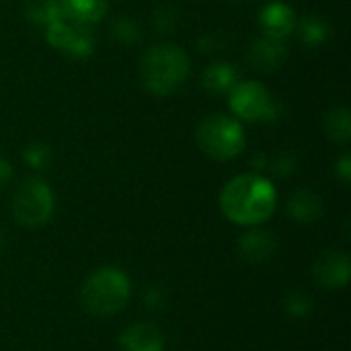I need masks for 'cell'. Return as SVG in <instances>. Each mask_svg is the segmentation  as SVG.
<instances>
[{
  "instance_id": "obj_11",
  "label": "cell",
  "mask_w": 351,
  "mask_h": 351,
  "mask_svg": "<svg viewBox=\"0 0 351 351\" xmlns=\"http://www.w3.org/2000/svg\"><path fill=\"white\" fill-rule=\"evenodd\" d=\"M278 247V241L274 232L263 228H253L245 232L239 241V253L249 263H263L274 257Z\"/></svg>"
},
{
  "instance_id": "obj_7",
  "label": "cell",
  "mask_w": 351,
  "mask_h": 351,
  "mask_svg": "<svg viewBox=\"0 0 351 351\" xmlns=\"http://www.w3.org/2000/svg\"><path fill=\"white\" fill-rule=\"evenodd\" d=\"M45 39L51 47L72 58H86L95 49V37L88 25L78 23L64 12L45 27Z\"/></svg>"
},
{
  "instance_id": "obj_5",
  "label": "cell",
  "mask_w": 351,
  "mask_h": 351,
  "mask_svg": "<svg viewBox=\"0 0 351 351\" xmlns=\"http://www.w3.org/2000/svg\"><path fill=\"white\" fill-rule=\"evenodd\" d=\"M53 193L43 179L31 177L16 189L12 197V216L25 228H39L53 214Z\"/></svg>"
},
{
  "instance_id": "obj_14",
  "label": "cell",
  "mask_w": 351,
  "mask_h": 351,
  "mask_svg": "<svg viewBox=\"0 0 351 351\" xmlns=\"http://www.w3.org/2000/svg\"><path fill=\"white\" fill-rule=\"evenodd\" d=\"M202 84L210 95H226L239 84V70L228 62H216L202 74Z\"/></svg>"
},
{
  "instance_id": "obj_2",
  "label": "cell",
  "mask_w": 351,
  "mask_h": 351,
  "mask_svg": "<svg viewBox=\"0 0 351 351\" xmlns=\"http://www.w3.org/2000/svg\"><path fill=\"white\" fill-rule=\"evenodd\" d=\"M189 74L187 53L173 43H158L150 47L140 66V76L144 86L158 97L175 93Z\"/></svg>"
},
{
  "instance_id": "obj_24",
  "label": "cell",
  "mask_w": 351,
  "mask_h": 351,
  "mask_svg": "<svg viewBox=\"0 0 351 351\" xmlns=\"http://www.w3.org/2000/svg\"><path fill=\"white\" fill-rule=\"evenodd\" d=\"M335 175L343 181V183H350L351 181V156L350 154H343L337 165H335Z\"/></svg>"
},
{
  "instance_id": "obj_25",
  "label": "cell",
  "mask_w": 351,
  "mask_h": 351,
  "mask_svg": "<svg viewBox=\"0 0 351 351\" xmlns=\"http://www.w3.org/2000/svg\"><path fill=\"white\" fill-rule=\"evenodd\" d=\"M10 177H12V169H10V165H8L4 158H0V189L10 181Z\"/></svg>"
},
{
  "instance_id": "obj_26",
  "label": "cell",
  "mask_w": 351,
  "mask_h": 351,
  "mask_svg": "<svg viewBox=\"0 0 351 351\" xmlns=\"http://www.w3.org/2000/svg\"><path fill=\"white\" fill-rule=\"evenodd\" d=\"M0 247H2V232H0Z\"/></svg>"
},
{
  "instance_id": "obj_4",
  "label": "cell",
  "mask_w": 351,
  "mask_h": 351,
  "mask_svg": "<svg viewBox=\"0 0 351 351\" xmlns=\"http://www.w3.org/2000/svg\"><path fill=\"white\" fill-rule=\"evenodd\" d=\"M197 144L214 160H230L245 148L243 125L228 115L212 113L197 125Z\"/></svg>"
},
{
  "instance_id": "obj_16",
  "label": "cell",
  "mask_w": 351,
  "mask_h": 351,
  "mask_svg": "<svg viewBox=\"0 0 351 351\" xmlns=\"http://www.w3.org/2000/svg\"><path fill=\"white\" fill-rule=\"evenodd\" d=\"M325 132L327 136L337 142V144H348L351 138V115L350 109L346 107H337L331 109L325 115Z\"/></svg>"
},
{
  "instance_id": "obj_22",
  "label": "cell",
  "mask_w": 351,
  "mask_h": 351,
  "mask_svg": "<svg viewBox=\"0 0 351 351\" xmlns=\"http://www.w3.org/2000/svg\"><path fill=\"white\" fill-rule=\"evenodd\" d=\"M144 304L148 311H162L165 304H167V294L162 292V288L158 286H150L146 292H144Z\"/></svg>"
},
{
  "instance_id": "obj_17",
  "label": "cell",
  "mask_w": 351,
  "mask_h": 351,
  "mask_svg": "<svg viewBox=\"0 0 351 351\" xmlns=\"http://www.w3.org/2000/svg\"><path fill=\"white\" fill-rule=\"evenodd\" d=\"M27 19L35 25H49L62 14V4L60 0H29L27 2Z\"/></svg>"
},
{
  "instance_id": "obj_8",
  "label": "cell",
  "mask_w": 351,
  "mask_h": 351,
  "mask_svg": "<svg viewBox=\"0 0 351 351\" xmlns=\"http://www.w3.org/2000/svg\"><path fill=\"white\" fill-rule=\"evenodd\" d=\"M313 280L325 290L346 288L351 280L350 255L337 249L323 251L313 263Z\"/></svg>"
},
{
  "instance_id": "obj_9",
  "label": "cell",
  "mask_w": 351,
  "mask_h": 351,
  "mask_svg": "<svg viewBox=\"0 0 351 351\" xmlns=\"http://www.w3.org/2000/svg\"><path fill=\"white\" fill-rule=\"evenodd\" d=\"M247 58H249V62L253 64L255 70L274 72L288 60V47L284 45V39L263 33L261 37H257L253 41Z\"/></svg>"
},
{
  "instance_id": "obj_19",
  "label": "cell",
  "mask_w": 351,
  "mask_h": 351,
  "mask_svg": "<svg viewBox=\"0 0 351 351\" xmlns=\"http://www.w3.org/2000/svg\"><path fill=\"white\" fill-rule=\"evenodd\" d=\"M284 311H286V315L292 317V319H306V317L313 313V300H311L308 294L294 290V292H290V294L286 296V300H284Z\"/></svg>"
},
{
  "instance_id": "obj_1",
  "label": "cell",
  "mask_w": 351,
  "mask_h": 351,
  "mask_svg": "<svg viewBox=\"0 0 351 351\" xmlns=\"http://www.w3.org/2000/svg\"><path fill=\"white\" fill-rule=\"evenodd\" d=\"M278 206V193L269 179L261 175H239L230 179L220 193V210L239 226H255L271 218Z\"/></svg>"
},
{
  "instance_id": "obj_21",
  "label": "cell",
  "mask_w": 351,
  "mask_h": 351,
  "mask_svg": "<svg viewBox=\"0 0 351 351\" xmlns=\"http://www.w3.org/2000/svg\"><path fill=\"white\" fill-rule=\"evenodd\" d=\"M113 35L115 39H119L121 43H136L140 39V29L136 27L134 21L130 19H119L113 25Z\"/></svg>"
},
{
  "instance_id": "obj_18",
  "label": "cell",
  "mask_w": 351,
  "mask_h": 351,
  "mask_svg": "<svg viewBox=\"0 0 351 351\" xmlns=\"http://www.w3.org/2000/svg\"><path fill=\"white\" fill-rule=\"evenodd\" d=\"M296 27H298L300 39H302L306 45H321V43H325V39L329 37L327 25H325L321 19H317V16H306V19H302V23L296 25Z\"/></svg>"
},
{
  "instance_id": "obj_12",
  "label": "cell",
  "mask_w": 351,
  "mask_h": 351,
  "mask_svg": "<svg viewBox=\"0 0 351 351\" xmlns=\"http://www.w3.org/2000/svg\"><path fill=\"white\" fill-rule=\"evenodd\" d=\"M259 21H261V27L265 31V35H271V37H288L294 29H296V14L294 10L280 2V0H274L269 4L263 6L261 14H259Z\"/></svg>"
},
{
  "instance_id": "obj_20",
  "label": "cell",
  "mask_w": 351,
  "mask_h": 351,
  "mask_svg": "<svg viewBox=\"0 0 351 351\" xmlns=\"http://www.w3.org/2000/svg\"><path fill=\"white\" fill-rule=\"evenodd\" d=\"M23 156H25L27 165L33 167V169H45V167L51 162V150H49L47 144H41V142L29 144V146L25 148Z\"/></svg>"
},
{
  "instance_id": "obj_15",
  "label": "cell",
  "mask_w": 351,
  "mask_h": 351,
  "mask_svg": "<svg viewBox=\"0 0 351 351\" xmlns=\"http://www.w3.org/2000/svg\"><path fill=\"white\" fill-rule=\"evenodd\" d=\"M62 12L78 23L93 25L101 21L107 12L109 0H60Z\"/></svg>"
},
{
  "instance_id": "obj_23",
  "label": "cell",
  "mask_w": 351,
  "mask_h": 351,
  "mask_svg": "<svg viewBox=\"0 0 351 351\" xmlns=\"http://www.w3.org/2000/svg\"><path fill=\"white\" fill-rule=\"evenodd\" d=\"M267 167H269L276 175L284 177V175H290V173H292V169H294V160H292V158H288V156H280V158H276L274 162H271V160H267Z\"/></svg>"
},
{
  "instance_id": "obj_6",
  "label": "cell",
  "mask_w": 351,
  "mask_h": 351,
  "mask_svg": "<svg viewBox=\"0 0 351 351\" xmlns=\"http://www.w3.org/2000/svg\"><path fill=\"white\" fill-rule=\"evenodd\" d=\"M230 109L245 121H276L280 117V105L271 99V93L255 80L239 82L230 90Z\"/></svg>"
},
{
  "instance_id": "obj_10",
  "label": "cell",
  "mask_w": 351,
  "mask_h": 351,
  "mask_svg": "<svg viewBox=\"0 0 351 351\" xmlns=\"http://www.w3.org/2000/svg\"><path fill=\"white\" fill-rule=\"evenodd\" d=\"M121 351H165V335L154 323H134L119 335Z\"/></svg>"
},
{
  "instance_id": "obj_3",
  "label": "cell",
  "mask_w": 351,
  "mask_h": 351,
  "mask_svg": "<svg viewBox=\"0 0 351 351\" xmlns=\"http://www.w3.org/2000/svg\"><path fill=\"white\" fill-rule=\"evenodd\" d=\"M132 284L125 271L119 267H101L93 271L80 290L82 306L93 317H113L117 315L130 300Z\"/></svg>"
},
{
  "instance_id": "obj_13",
  "label": "cell",
  "mask_w": 351,
  "mask_h": 351,
  "mask_svg": "<svg viewBox=\"0 0 351 351\" xmlns=\"http://www.w3.org/2000/svg\"><path fill=\"white\" fill-rule=\"evenodd\" d=\"M288 214L298 224H315L325 214V204L315 191L298 189L288 199Z\"/></svg>"
}]
</instances>
